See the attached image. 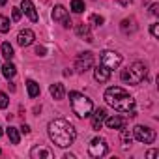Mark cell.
<instances>
[{"label": "cell", "mask_w": 159, "mask_h": 159, "mask_svg": "<svg viewBox=\"0 0 159 159\" xmlns=\"http://www.w3.org/2000/svg\"><path fill=\"white\" fill-rule=\"evenodd\" d=\"M92 66H94V54H92L90 51L81 52V54L75 58V69H77L79 73H84V71L92 69Z\"/></svg>", "instance_id": "7"}, {"label": "cell", "mask_w": 159, "mask_h": 159, "mask_svg": "<svg viewBox=\"0 0 159 159\" xmlns=\"http://www.w3.org/2000/svg\"><path fill=\"white\" fill-rule=\"evenodd\" d=\"M6 133H8V139L11 140V144H19V140H21V135H19V131H17V127H13V125H10V127L6 129Z\"/></svg>", "instance_id": "20"}, {"label": "cell", "mask_w": 159, "mask_h": 159, "mask_svg": "<svg viewBox=\"0 0 159 159\" xmlns=\"http://www.w3.org/2000/svg\"><path fill=\"white\" fill-rule=\"evenodd\" d=\"M150 13H152V15H159V4H152Z\"/></svg>", "instance_id": "30"}, {"label": "cell", "mask_w": 159, "mask_h": 159, "mask_svg": "<svg viewBox=\"0 0 159 159\" xmlns=\"http://www.w3.org/2000/svg\"><path fill=\"white\" fill-rule=\"evenodd\" d=\"M52 19L56 21V23H62V26L64 28H69L71 26V19H69V13H67V10L64 8V6H54V10H52Z\"/></svg>", "instance_id": "9"}, {"label": "cell", "mask_w": 159, "mask_h": 159, "mask_svg": "<svg viewBox=\"0 0 159 159\" xmlns=\"http://www.w3.org/2000/svg\"><path fill=\"white\" fill-rule=\"evenodd\" d=\"M21 131H23V133L26 135V133H30V127H28L26 124H23V125H21Z\"/></svg>", "instance_id": "33"}, {"label": "cell", "mask_w": 159, "mask_h": 159, "mask_svg": "<svg viewBox=\"0 0 159 159\" xmlns=\"http://www.w3.org/2000/svg\"><path fill=\"white\" fill-rule=\"evenodd\" d=\"M21 11H23L32 23L38 21V11H36V6H34L32 0H23V2H21Z\"/></svg>", "instance_id": "11"}, {"label": "cell", "mask_w": 159, "mask_h": 159, "mask_svg": "<svg viewBox=\"0 0 159 159\" xmlns=\"http://www.w3.org/2000/svg\"><path fill=\"white\" fill-rule=\"evenodd\" d=\"M88 153H90V157H96V159L107 155V153H109V144H107V140L101 139V137L92 139L90 144H88Z\"/></svg>", "instance_id": "5"}, {"label": "cell", "mask_w": 159, "mask_h": 159, "mask_svg": "<svg viewBox=\"0 0 159 159\" xmlns=\"http://www.w3.org/2000/svg\"><path fill=\"white\" fill-rule=\"evenodd\" d=\"M133 135H135V139H137L139 142H142V144H152V142L155 140V131L150 129V127H146V125H135Z\"/></svg>", "instance_id": "6"}, {"label": "cell", "mask_w": 159, "mask_h": 159, "mask_svg": "<svg viewBox=\"0 0 159 159\" xmlns=\"http://www.w3.org/2000/svg\"><path fill=\"white\" fill-rule=\"evenodd\" d=\"M122 142H124V148L131 146V135H129L127 131H124V133H122Z\"/></svg>", "instance_id": "27"}, {"label": "cell", "mask_w": 159, "mask_h": 159, "mask_svg": "<svg viewBox=\"0 0 159 159\" xmlns=\"http://www.w3.org/2000/svg\"><path fill=\"white\" fill-rule=\"evenodd\" d=\"M103 124L109 129H125V118L122 116H107Z\"/></svg>", "instance_id": "13"}, {"label": "cell", "mask_w": 159, "mask_h": 159, "mask_svg": "<svg viewBox=\"0 0 159 159\" xmlns=\"http://www.w3.org/2000/svg\"><path fill=\"white\" fill-rule=\"evenodd\" d=\"M0 137H2V127H0Z\"/></svg>", "instance_id": "37"}, {"label": "cell", "mask_w": 159, "mask_h": 159, "mask_svg": "<svg viewBox=\"0 0 159 159\" xmlns=\"http://www.w3.org/2000/svg\"><path fill=\"white\" fill-rule=\"evenodd\" d=\"M34 39H36V34L32 32V30H21L19 34H17V43L21 45V47H28V45H32L34 43Z\"/></svg>", "instance_id": "12"}, {"label": "cell", "mask_w": 159, "mask_h": 159, "mask_svg": "<svg viewBox=\"0 0 159 159\" xmlns=\"http://www.w3.org/2000/svg\"><path fill=\"white\" fill-rule=\"evenodd\" d=\"M2 54H4V58H6V60H11V58L15 56L13 47H11L10 43H2Z\"/></svg>", "instance_id": "23"}, {"label": "cell", "mask_w": 159, "mask_h": 159, "mask_svg": "<svg viewBox=\"0 0 159 159\" xmlns=\"http://www.w3.org/2000/svg\"><path fill=\"white\" fill-rule=\"evenodd\" d=\"M77 36H81V38H84L88 43H92L94 39H92V34H90V25H86V23H81V25H77Z\"/></svg>", "instance_id": "17"}, {"label": "cell", "mask_w": 159, "mask_h": 159, "mask_svg": "<svg viewBox=\"0 0 159 159\" xmlns=\"http://www.w3.org/2000/svg\"><path fill=\"white\" fill-rule=\"evenodd\" d=\"M8 105H10V98L4 92H0V109H6Z\"/></svg>", "instance_id": "25"}, {"label": "cell", "mask_w": 159, "mask_h": 159, "mask_svg": "<svg viewBox=\"0 0 159 159\" xmlns=\"http://www.w3.org/2000/svg\"><path fill=\"white\" fill-rule=\"evenodd\" d=\"M10 28H11L10 19H8V17H4V15H0V32L6 34V32H10Z\"/></svg>", "instance_id": "24"}, {"label": "cell", "mask_w": 159, "mask_h": 159, "mask_svg": "<svg viewBox=\"0 0 159 159\" xmlns=\"http://www.w3.org/2000/svg\"><path fill=\"white\" fill-rule=\"evenodd\" d=\"M36 52H38L39 56H45V52H47V51H45V47H41V45H38V47H36Z\"/></svg>", "instance_id": "31"}, {"label": "cell", "mask_w": 159, "mask_h": 159, "mask_svg": "<svg viewBox=\"0 0 159 159\" xmlns=\"http://www.w3.org/2000/svg\"><path fill=\"white\" fill-rule=\"evenodd\" d=\"M146 157H148V159H153V157H157V150H150Z\"/></svg>", "instance_id": "32"}, {"label": "cell", "mask_w": 159, "mask_h": 159, "mask_svg": "<svg viewBox=\"0 0 159 159\" xmlns=\"http://www.w3.org/2000/svg\"><path fill=\"white\" fill-rule=\"evenodd\" d=\"M90 23H94L96 26H101V25L105 23V19H103L101 15H92V17H90Z\"/></svg>", "instance_id": "26"}, {"label": "cell", "mask_w": 159, "mask_h": 159, "mask_svg": "<svg viewBox=\"0 0 159 159\" xmlns=\"http://www.w3.org/2000/svg\"><path fill=\"white\" fill-rule=\"evenodd\" d=\"M118 2H120L122 6H127V4H131V0H118Z\"/></svg>", "instance_id": "34"}, {"label": "cell", "mask_w": 159, "mask_h": 159, "mask_svg": "<svg viewBox=\"0 0 159 159\" xmlns=\"http://www.w3.org/2000/svg\"><path fill=\"white\" fill-rule=\"evenodd\" d=\"M64 159H75V155H71V153H66V155H64Z\"/></svg>", "instance_id": "35"}, {"label": "cell", "mask_w": 159, "mask_h": 159, "mask_svg": "<svg viewBox=\"0 0 159 159\" xmlns=\"http://www.w3.org/2000/svg\"><path fill=\"white\" fill-rule=\"evenodd\" d=\"M30 157L32 159H52V152L43 146H34L30 150Z\"/></svg>", "instance_id": "14"}, {"label": "cell", "mask_w": 159, "mask_h": 159, "mask_svg": "<svg viewBox=\"0 0 159 159\" xmlns=\"http://www.w3.org/2000/svg\"><path fill=\"white\" fill-rule=\"evenodd\" d=\"M47 131H49V137L51 140L58 146V148H67L75 142L77 139V131L75 127L64 120V118H56V120H51L49 125H47Z\"/></svg>", "instance_id": "1"}, {"label": "cell", "mask_w": 159, "mask_h": 159, "mask_svg": "<svg viewBox=\"0 0 159 159\" xmlns=\"http://www.w3.org/2000/svg\"><path fill=\"white\" fill-rule=\"evenodd\" d=\"M26 90L30 98H38L39 96V84L36 81H26Z\"/></svg>", "instance_id": "19"}, {"label": "cell", "mask_w": 159, "mask_h": 159, "mask_svg": "<svg viewBox=\"0 0 159 159\" xmlns=\"http://www.w3.org/2000/svg\"><path fill=\"white\" fill-rule=\"evenodd\" d=\"M101 64L105 67H109L111 71L112 69H118L120 64H122V54H118L114 51H103L101 52Z\"/></svg>", "instance_id": "8"}, {"label": "cell", "mask_w": 159, "mask_h": 159, "mask_svg": "<svg viewBox=\"0 0 159 159\" xmlns=\"http://www.w3.org/2000/svg\"><path fill=\"white\" fill-rule=\"evenodd\" d=\"M71 11L73 13H83L84 11V0H71Z\"/></svg>", "instance_id": "22"}, {"label": "cell", "mask_w": 159, "mask_h": 159, "mask_svg": "<svg viewBox=\"0 0 159 159\" xmlns=\"http://www.w3.org/2000/svg\"><path fill=\"white\" fill-rule=\"evenodd\" d=\"M49 92H51L52 99H56V101L64 99V96H66V88H64V84H60V83H54V84H51Z\"/></svg>", "instance_id": "16"}, {"label": "cell", "mask_w": 159, "mask_h": 159, "mask_svg": "<svg viewBox=\"0 0 159 159\" xmlns=\"http://www.w3.org/2000/svg\"><path fill=\"white\" fill-rule=\"evenodd\" d=\"M105 103L109 107H112L114 111H120V112H129V116H137L135 112V99L122 88V86H111L105 90Z\"/></svg>", "instance_id": "2"}, {"label": "cell", "mask_w": 159, "mask_h": 159, "mask_svg": "<svg viewBox=\"0 0 159 159\" xmlns=\"http://www.w3.org/2000/svg\"><path fill=\"white\" fill-rule=\"evenodd\" d=\"M15 73H17V67L8 60V64H4V66H2V75H4L6 79H13V77H15Z\"/></svg>", "instance_id": "18"}, {"label": "cell", "mask_w": 159, "mask_h": 159, "mask_svg": "<svg viewBox=\"0 0 159 159\" xmlns=\"http://www.w3.org/2000/svg\"><path fill=\"white\" fill-rule=\"evenodd\" d=\"M120 28L124 32H135L137 30V23H135V19H124L122 25H120Z\"/></svg>", "instance_id": "21"}, {"label": "cell", "mask_w": 159, "mask_h": 159, "mask_svg": "<svg viewBox=\"0 0 159 159\" xmlns=\"http://www.w3.org/2000/svg\"><path fill=\"white\" fill-rule=\"evenodd\" d=\"M92 112H94V114H90V116H92V129L99 131V129L103 127L105 118H107V111H105V109H96V111H92Z\"/></svg>", "instance_id": "10"}, {"label": "cell", "mask_w": 159, "mask_h": 159, "mask_svg": "<svg viewBox=\"0 0 159 159\" xmlns=\"http://www.w3.org/2000/svg\"><path fill=\"white\" fill-rule=\"evenodd\" d=\"M94 79H96L98 83H107L109 79H111V69L105 67L103 64H99V66L94 69Z\"/></svg>", "instance_id": "15"}, {"label": "cell", "mask_w": 159, "mask_h": 159, "mask_svg": "<svg viewBox=\"0 0 159 159\" xmlns=\"http://www.w3.org/2000/svg\"><path fill=\"white\" fill-rule=\"evenodd\" d=\"M148 75V67L142 64V62H133L127 69L122 71V81L127 83V84H140Z\"/></svg>", "instance_id": "4"}, {"label": "cell", "mask_w": 159, "mask_h": 159, "mask_svg": "<svg viewBox=\"0 0 159 159\" xmlns=\"http://www.w3.org/2000/svg\"><path fill=\"white\" fill-rule=\"evenodd\" d=\"M21 13H23V11H21V8H13V10H11V19L17 23V21L21 19Z\"/></svg>", "instance_id": "29"}, {"label": "cell", "mask_w": 159, "mask_h": 159, "mask_svg": "<svg viewBox=\"0 0 159 159\" xmlns=\"http://www.w3.org/2000/svg\"><path fill=\"white\" fill-rule=\"evenodd\" d=\"M6 2H8V0H0V6H4Z\"/></svg>", "instance_id": "36"}, {"label": "cell", "mask_w": 159, "mask_h": 159, "mask_svg": "<svg viewBox=\"0 0 159 159\" xmlns=\"http://www.w3.org/2000/svg\"><path fill=\"white\" fill-rule=\"evenodd\" d=\"M69 99H71V109L79 118H86L92 114L94 111V103L92 99H88L86 96L79 94V92H69Z\"/></svg>", "instance_id": "3"}, {"label": "cell", "mask_w": 159, "mask_h": 159, "mask_svg": "<svg viewBox=\"0 0 159 159\" xmlns=\"http://www.w3.org/2000/svg\"><path fill=\"white\" fill-rule=\"evenodd\" d=\"M150 34H152L153 38H159V23L150 25Z\"/></svg>", "instance_id": "28"}]
</instances>
